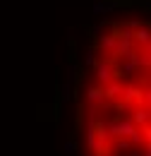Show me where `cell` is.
<instances>
[{"instance_id":"1","label":"cell","mask_w":151,"mask_h":156,"mask_svg":"<svg viewBox=\"0 0 151 156\" xmlns=\"http://www.w3.org/2000/svg\"><path fill=\"white\" fill-rule=\"evenodd\" d=\"M94 156H115V147L111 139H106V142H101V144H96L94 149H89Z\"/></svg>"},{"instance_id":"2","label":"cell","mask_w":151,"mask_h":156,"mask_svg":"<svg viewBox=\"0 0 151 156\" xmlns=\"http://www.w3.org/2000/svg\"><path fill=\"white\" fill-rule=\"evenodd\" d=\"M51 120V106H38V122Z\"/></svg>"}]
</instances>
